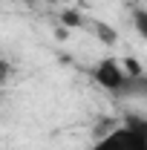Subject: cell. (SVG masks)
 Wrapping results in <instances>:
<instances>
[{"label":"cell","instance_id":"cell-2","mask_svg":"<svg viewBox=\"0 0 147 150\" xmlns=\"http://www.w3.org/2000/svg\"><path fill=\"white\" fill-rule=\"evenodd\" d=\"M92 78H95V84L104 87L107 93L121 95V93H124V87L130 84V69L121 64V61H115V58H104V61L95 64Z\"/></svg>","mask_w":147,"mask_h":150},{"label":"cell","instance_id":"cell-3","mask_svg":"<svg viewBox=\"0 0 147 150\" xmlns=\"http://www.w3.org/2000/svg\"><path fill=\"white\" fill-rule=\"evenodd\" d=\"M121 95H147V72L141 75H130V84L124 87Z\"/></svg>","mask_w":147,"mask_h":150},{"label":"cell","instance_id":"cell-5","mask_svg":"<svg viewBox=\"0 0 147 150\" xmlns=\"http://www.w3.org/2000/svg\"><path fill=\"white\" fill-rule=\"evenodd\" d=\"M124 121H127V124H133L139 133H144V139H147V115H127Z\"/></svg>","mask_w":147,"mask_h":150},{"label":"cell","instance_id":"cell-6","mask_svg":"<svg viewBox=\"0 0 147 150\" xmlns=\"http://www.w3.org/2000/svg\"><path fill=\"white\" fill-rule=\"evenodd\" d=\"M64 23H66V26H78L81 20H78V15H75V12H64Z\"/></svg>","mask_w":147,"mask_h":150},{"label":"cell","instance_id":"cell-1","mask_svg":"<svg viewBox=\"0 0 147 150\" xmlns=\"http://www.w3.org/2000/svg\"><path fill=\"white\" fill-rule=\"evenodd\" d=\"M92 150H147L144 133H139L133 124H115L112 130H107L101 139H95Z\"/></svg>","mask_w":147,"mask_h":150},{"label":"cell","instance_id":"cell-4","mask_svg":"<svg viewBox=\"0 0 147 150\" xmlns=\"http://www.w3.org/2000/svg\"><path fill=\"white\" fill-rule=\"evenodd\" d=\"M133 23H136L139 35L147 40V9H136V12H133Z\"/></svg>","mask_w":147,"mask_h":150}]
</instances>
